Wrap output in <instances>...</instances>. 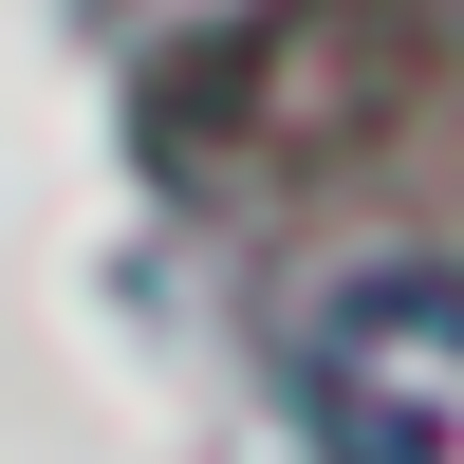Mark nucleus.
<instances>
[{"label": "nucleus", "mask_w": 464, "mask_h": 464, "mask_svg": "<svg viewBox=\"0 0 464 464\" xmlns=\"http://www.w3.org/2000/svg\"><path fill=\"white\" fill-rule=\"evenodd\" d=\"M297 409L334 464H464V279H334L297 334Z\"/></svg>", "instance_id": "nucleus-1"}]
</instances>
